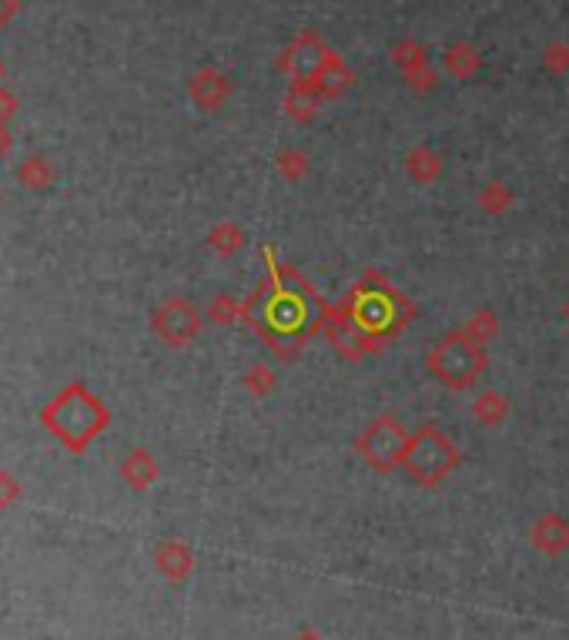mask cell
<instances>
[{
  "label": "cell",
  "instance_id": "277c9868",
  "mask_svg": "<svg viewBox=\"0 0 569 640\" xmlns=\"http://www.w3.org/2000/svg\"><path fill=\"white\" fill-rule=\"evenodd\" d=\"M47 423L54 426V433H61L67 443L81 446L91 433H98L101 426V406L94 403L91 396L84 393H67L64 399H57V406L47 413Z\"/></svg>",
  "mask_w": 569,
  "mask_h": 640
},
{
  "label": "cell",
  "instance_id": "6da1fadb",
  "mask_svg": "<svg viewBox=\"0 0 569 640\" xmlns=\"http://www.w3.org/2000/svg\"><path fill=\"white\" fill-rule=\"evenodd\" d=\"M312 326V302L308 295H298L292 289H275L258 302V329H265L268 339L295 342L302 339Z\"/></svg>",
  "mask_w": 569,
  "mask_h": 640
},
{
  "label": "cell",
  "instance_id": "8992f818",
  "mask_svg": "<svg viewBox=\"0 0 569 640\" xmlns=\"http://www.w3.org/2000/svg\"><path fill=\"white\" fill-rule=\"evenodd\" d=\"M302 640H315V637H312V634H305V637H302Z\"/></svg>",
  "mask_w": 569,
  "mask_h": 640
},
{
  "label": "cell",
  "instance_id": "7a4b0ae2",
  "mask_svg": "<svg viewBox=\"0 0 569 640\" xmlns=\"http://www.w3.org/2000/svg\"><path fill=\"white\" fill-rule=\"evenodd\" d=\"M456 450L449 446V439L439 429H419L416 436L405 439L402 450V466L416 476L419 483H439L452 466H456Z\"/></svg>",
  "mask_w": 569,
  "mask_h": 640
},
{
  "label": "cell",
  "instance_id": "3957f363",
  "mask_svg": "<svg viewBox=\"0 0 569 640\" xmlns=\"http://www.w3.org/2000/svg\"><path fill=\"white\" fill-rule=\"evenodd\" d=\"M486 366V356L479 346H472L466 336H446L436 349L429 352V369L452 389H466L476 382V376Z\"/></svg>",
  "mask_w": 569,
  "mask_h": 640
},
{
  "label": "cell",
  "instance_id": "5b68a950",
  "mask_svg": "<svg viewBox=\"0 0 569 640\" xmlns=\"http://www.w3.org/2000/svg\"><path fill=\"white\" fill-rule=\"evenodd\" d=\"M362 453L365 460L372 466H379V470H389V466L402 463V450H405V433L399 429L395 419H379V423H372L365 429L362 436Z\"/></svg>",
  "mask_w": 569,
  "mask_h": 640
}]
</instances>
